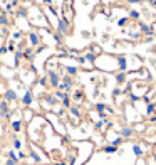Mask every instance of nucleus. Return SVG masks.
Masks as SVG:
<instances>
[{
	"mask_svg": "<svg viewBox=\"0 0 156 165\" xmlns=\"http://www.w3.org/2000/svg\"><path fill=\"white\" fill-rule=\"evenodd\" d=\"M114 79H116V83H118V84H124V83H128V72H124V71L116 72Z\"/></svg>",
	"mask_w": 156,
	"mask_h": 165,
	"instance_id": "f8f14e48",
	"label": "nucleus"
},
{
	"mask_svg": "<svg viewBox=\"0 0 156 165\" xmlns=\"http://www.w3.org/2000/svg\"><path fill=\"white\" fill-rule=\"evenodd\" d=\"M47 79H49V86L51 88H59L60 81H62V78H60V74L57 71H54V69H49L47 71Z\"/></svg>",
	"mask_w": 156,
	"mask_h": 165,
	"instance_id": "f257e3e1",
	"label": "nucleus"
},
{
	"mask_svg": "<svg viewBox=\"0 0 156 165\" xmlns=\"http://www.w3.org/2000/svg\"><path fill=\"white\" fill-rule=\"evenodd\" d=\"M121 93H122V89L119 88V86H116V88L113 89V96H114V98H118V96H119V94H121Z\"/></svg>",
	"mask_w": 156,
	"mask_h": 165,
	"instance_id": "58836bf2",
	"label": "nucleus"
},
{
	"mask_svg": "<svg viewBox=\"0 0 156 165\" xmlns=\"http://www.w3.org/2000/svg\"><path fill=\"white\" fill-rule=\"evenodd\" d=\"M71 99H74L76 103H81L82 99H84V93H82L81 89H76V91L72 93V98H71Z\"/></svg>",
	"mask_w": 156,
	"mask_h": 165,
	"instance_id": "412c9836",
	"label": "nucleus"
},
{
	"mask_svg": "<svg viewBox=\"0 0 156 165\" xmlns=\"http://www.w3.org/2000/svg\"><path fill=\"white\" fill-rule=\"evenodd\" d=\"M52 165H67V162H66V160H59V162H54Z\"/></svg>",
	"mask_w": 156,
	"mask_h": 165,
	"instance_id": "a18cd8bd",
	"label": "nucleus"
},
{
	"mask_svg": "<svg viewBox=\"0 0 156 165\" xmlns=\"http://www.w3.org/2000/svg\"><path fill=\"white\" fill-rule=\"evenodd\" d=\"M128 35H131V39H141V32H128Z\"/></svg>",
	"mask_w": 156,
	"mask_h": 165,
	"instance_id": "ea45409f",
	"label": "nucleus"
},
{
	"mask_svg": "<svg viewBox=\"0 0 156 165\" xmlns=\"http://www.w3.org/2000/svg\"><path fill=\"white\" fill-rule=\"evenodd\" d=\"M10 130H12L13 133L22 131V120H12V121H10Z\"/></svg>",
	"mask_w": 156,
	"mask_h": 165,
	"instance_id": "4468645a",
	"label": "nucleus"
},
{
	"mask_svg": "<svg viewBox=\"0 0 156 165\" xmlns=\"http://www.w3.org/2000/svg\"><path fill=\"white\" fill-rule=\"evenodd\" d=\"M52 37H54V41H55V44H57V46H62V37H64V35L60 34V32H57V30H55L54 34H52Z\"/></svg>",
	"mask_w": 156,
	"mask_h": 165,
	"instance_id": "cd10ccee",
	"label": "nucleus"
},
{
	"mask_svg": "<svg viewBox=\"0 0 156 165\" xmlns=\"http://www.w3.org/2000/svg\"><path fill=\"white\" fill-rule=\"evenodd\" d=\"M17 155H19V160H25V158H27V153L25 152H19Z\"/></svg>",
	"mask_w": 156,
	"mask_h": 165,
	"instance_id": "c03bdc74",
	"label": "nucleus"
},
{
	"mask_svg": "<svg viewBox=\"0 0 156 165\" xmlns=\"http://www.w3.org/2000/svg\"><path fill=\"white\" fill-rule=\"evenodd\" d=\"M60 103H62V108H64V110H69V108H71V106H72L71 94H69V96H66V98H64V99H62V101H60Z\"/></svg>",
	"mask_w": 156,
	"mask_h": 165,
	"instance_id": "b1692460",
	"label": "nucleus"
},
{
	"mask_svg": "<svg viewBox=\"0 0 156 165\" xmlns=\"http://www.w3.org/2000/svg\"><path fill=\"white\" fill-rule=\"evenodd\" d=\"M94 108H96L97 113H106V110H107V106H106L104 103H96V105H94ZM106 115H107V113H106Z\"/></svg>",
	"mask_w": 156,
	"mask_h": 165,
	"instance_id": "c85d7f7f",
	"label": "nucleus"
},
{
	"mask_svg": "<svg viewBox=\"0 0 156 165\" xmlns=\"http://www.w3.org/2000/svg\"><path fill=\"white\" fill-rule=\"evenodd\" d=\"M54 96L57 98V99H60V101H62L66 96H69V93H67V91H60V89H55V91H54Z\"/></svg>",
	"mask_w": 156,
	"mask_h": 165,
	"instance_id": "a878e982",
	"label": "nucleus"
},
{
	"mask_svg": "<svg viewBox=\"0 0 156 165\" xmlns=\"http://www.w3.org/2000/svg\"><path fill=\"white\" fill-rule=\"evenodd\" d=\"M42 103H44V105H47L49 108H54L55 105H59V99H57L54 94H46V96L42 98Z\"/></svg>",
	"mask_w": 156,
	"mask_h": 165,
	"instance_id": "6e6552de",
	"label": "nucleus"
},
{
	"mask_svg": "<svg viewBox=\"0 0 156 165\" xmlns=\"http://www.w3.org/2000/svg\"><path fill=\"white\" fill-rule=\"evenodd\" d=\"M9 52V49H7V46H0V56H4Z\"/></svg>",
	"mask_w": 156,
	"mask_h": 165,
	"instance_id": "37998d69",
	"label": "nucleus"
},
{
	"mask_svg": "<svg viewBox=\"0 0 156 165\" xmlns=\"http://www.w3.org/2000/svg\"><path fill=\"white\" fill-rule=\"evenodd\" d=\"M84 59H86V63H87V64H93V66H94V63H96V59H97V54L87 51V52L84 54Z\"/></svg>",
	"mask_w": 156,
	"mask_h": 165,
	"instance_id": "a211bd4d",
	"label": "nucleus"
},
{
	"mask_svg": "<svg viewBox=\"0 0 156 165\" xmlns=\"http://www.w3.org/2000/svg\"><path fill=\"white\" fill-rule=\"evenodd\" d=\"M7 34H9V30L5 29V27H2V35H7Z\"/></svg>",
	"mask_w": 156,
	"mask_h": 165,
	"instance_id": "09e8293b",
	"label": "nucleus"
},
{
	"mask_svg": "<svg viewBox=\"0 0 156 165\" xmlns=\"http://www.w3.org/2000/svg\"><path fill=\"white\" fill-rule=\"evenodd\" d=\"M40 2L46 4V5H52V4H54V0H40Z\"/></svg>",
	"mask_w": 156,
	"mask_h": 165,
	"instance_id": "49530a36",
	"label": "nucleus"
},
{
	"mask_svg": "<svg viewBox=\"0 0 156 165\" xmlns=\"http://www.w3.org/2000/svg\"><path fill=\"white\" fill-rule=\"evenodd\" d=\"M151 27H153V29H155V32H156V19H155V20L151 22Z\"/></svg>",
	"mask_w": 156,
	"mask_h": 165,
	"instance_id": "8fccbe9b",
	"label": "nucleus"
},
{
	"mask_svg": "<svg viewBox=\"0 0 156 165\" xmlns=\"http://www.w3.org/2000/svg\"><path fill=\"white\" fill-rule=\"evenodd\" d=\"M128 17H129L131 20H139V19H141V12H139L138 9H129L128 10Z\"/></svg>",
	"mask_w": 156,
	"mask_h": 165,
	"instance_id": "f3484780",
	"label": "nucleus"
},
{
	"mask_svg": "<svg viewBox=\"0 0 156 165\" xmlns=\"http://www.w3.org/2000/svg\"><path fill=\"white\" fill-rule=\"evenodd\" d=\"M118 0H101V4H104V5H113V4H116Z\"/></svg>",
	"mask_w": 156,
	"mask_h": 165,
	"instance_id": "79ce46f5",
	"label": "nucleus"
},
{
	"mask_svg": "<svg viewBox=\"0 0 156 165\" xmlns=\"http://www.w3.org/2000/svg\"><path fill=\"white\" fill-rule=\"evenodd\" d=\"M17 93H15V89L9 88V89H5V93H4V99L5 101H9V103H15L17 101Z\"/></svg>",
	"mask_w": 156,
	"mask_h": 165,
	"instance_id": "0eeeda50",
	"label": "nucleus"
},
{
	"mask_svg": "<svg viewBox=\"0 0 156 165\" xmlns=\"http://www.w3.org/2000/svg\"><path fill=\"white\" fill-rule=\"evenodd\" d=\"M116 63H118V71H124V72H129V57L128 56H118L116 57Z\"/></svg>",
	"mask_w": 156,
	"mask_h": 165,
	"instance_id": "7ed1b4c3",
	"label": "nucleus"
},
{
	"mask_svg": "<svg viewBox=\"0 0 156 165\" xmlns=\"http://www.w3.org/2000/svg\"><path fill=\"white\" fill-rule=\"evenodd\" d=\"M7 158H12V160H19V155L15 152H13V150H9V152H7ZM20 162V160H19Z\"/></svg>",
	"mask_w": 156,
	"mask_h": 165,
	"instance_id": "e433bc0d",
	"label": "nucleus"
},
{
	"mask_svg": "<svg viewBox=\"0 0 156 165\" xmlns=\"http://www.w3.org/2000/svg\"><path fill=\"white\" fill-rule=\"evenodd\" d=\"M149 121H156V115H151V118H149Z\"/></svg>",
	"mask_w": 156,
	"mask_h": 165,
	"instance_id": "603ef678",
	"label": "nucleus"
},
{
	"mask_svg": "<svg viewBox=\"0 0 156 165\" xmlns=\"http://www.w3.org/2000/svg\"><path fill=\"white\" fill-rule=\"evenodd\" d=\"M69 113H71L72 118H76V120H81V118H82V113H81L79 105H72L71 108H69Z\"/></svg>",
	"mask_w": 156,
	"mask_h": 165,
	"instance_id": "1a4fd4ad",
	"label": "nucleus"
},
{
	"mask_svg": "<svg viewBox=\"0 0 156 165\" xmlns=\"http://www.w3.org/2000/svg\"><path fill=\"white\" fill-rule=\"evenodd\" d=\"M149 4H151L153 7H156V0H149Z\"/></svg>",
	"mask_w": 156,
	"mask_h": 165,
	"instance_id": "864d4df0",
	"label": "nucleus"
},
{
	"mask_svg": "<svg viewBox=\"0 0 156 165\" xmlns=\"http://www.w3.org/2000/svg\"><path fill=\"white\" fill-rule=\"evenodd\" d=\"M15 15H17L19 19H29V9H27V7H19V9L15 10Z\"/></svg>",
	"mask_w": 156,
	"mask_h": 165,
	"instance_id": "2eb2a0df",
	"label": "nucleus"
},
{
	"mask_svg": "<svg viewBox=\"0 0 156 165\" xmlns=\"http://www.w3.org/2000/svg\"><path fill=\"white\" fill-rule=\"evenodd\" d=\"M136 130H138V131H139V130H144V125H136L134 131H136Z\"/></svg>",
	"mask_w": 156,
	"mask_h": 165,
	"instance_id": "de8ad7c7",
	"label": "nucleus"
},
{
	"mask_svg": "<svg viewBox=\"0 0 156 165\" xmlns=\"http://www.w3.org/2000/svg\"><path fill=\"white\" fill-rule=\"evenodd\" d=\"M0 35H2V27H0Z\"/></svg>",
	"mask_w": 156,
	"mask_h": 165,
	"instance_id": "5fc2aeb1",
	"label": "nucleus"
},
{
	"mask_svg": "<svg viewBox=\"0 0 156 165\" xmlns=\"http://www.w3.org/2000/svg\"><path fill=\"white\" fill-rule=\"evenodd\" d=\"M155 113H156V103H153V101L146 103V115L151 116V115H155Z\"/></svg>",
	"mask_w": 156,
	"mask_h": 165,
	"instance_id": "4be33fe9",
	"label": "nucleus"
},
{
	"mask_svg": "<svg viewBox=\"0 0 156 165\" xmlns=\"http://www.w3.org/2000/svg\"><path fill=\"white\" fill-rule=\"evenodd\" d=\"M64 71H66V74H67V76H76L77 72H79V68H77V66H66V68H64Z\"/></svg>",
	"mask_w": 156,
	"mask_h": 165,
	"instance_id": "6ab92c4d",
	"label": "nucleus"
},
{
	"mask_svg": "<svg viewBox=\"0 0 156 165\" xmlns=\"http://www.w3.org/2000/svg\"><path fill=\"white\" fill-rule=\"evenodd\" d=\"M27 39H29V42H30V47H39V46H40V42H42L40 34L35 32V30H30L29 34H27Z\"/></svg>",
	"mask_w": 156,
	"mask_h": 165,
	"instance_id": "20e7f679",
	"label": "nucleus"
},
{
	"mask_svg": "<svg viewBox=\"0 0 156 165\" xmlns=\"http://www.w3.org/2000/svg\"><path fill=\"white\" fill-rule=\"evenodd\" d=\"M128 98H129V101H131V103H138V101H139V96H138V94H134L133 91L128 94Z\"/></svg>",
	"mask_w": 156,
	"mask_h": 165,
	"instance_id": "c9c22d12",
	"label": "nucleus"
},
{
	"mask_svg": "<svg viewBox=\"0 0 156 165\" xmlns=\"http://www.w3.org/2000/svg\"><path fill=\"white\" fill-rule=\"evenodd\" d=\"M136 165H146V163H144V160H138V162H136Z\"/></svg>",
	"mask_w": 156,
	"mask_h": 165,
	"instance_id": "3c124183",
	"label": "nucleus"
},
{
	"mask_svg": "<svg viewBox=\"0 0 156 165\" xmlns=\"http://www.w3.org/2000/svg\"><path fill=\"white\" fill-rule=\"evenodd\" d=\"M55 30H57V32H60L62 35H67L69 32H71V20H69V19L60 17L59 22H57V27H55Z\"/></svg>",
	"mask_w": 156,
	"mask_h": 165,
	"instance_id": "f03ea898",
	"label": "nucleus"
},
{
	"mask_svg": "<svg viewBox=\"0 0 156 165\" xmlns=\"http://www.w3.org/2000/svg\"><path fill=\"white\" fill-rule=\"evenodd\" d=\"M22 105L25 106V108H30V106L34 105V93L30 89H25V93L22 96Z\"/></svg>",
	"mask_w": 156,
	"mask_h": 165,
	"instance_id": "423d86ee",
	"label": "nucleus"
},
{
	"mask_svg": "<svg viewBox=\"0 0 156 165\" xmlns=\"http://www.w3.org/2000/svg\"><path fill=\"white\" fill-rule=\"evenodd\" d=\"M89 51H91V52H94V54H101V47H99V46H96V44H93V46L89 47Z\"/></svg>",
	"mask_w": 156,
	"mask_h": 165,
	"instance_id": "4c0bfd02",
	"label": "nucleus"
},
{
	"mask_svg": "<svg viewBox=\"0 0 156 165\" xmlns=\"http://www.w3.org/2000/svg\"><path fill=\"white\" fill-rule=\"evenodd\" d=\"M12 22H10V19L7 17V15H2L0 14V27H7V26H10Z\"/></svg>",
	"mask_w": 156,
	"mask_h": 165,
	"instance_id": "bb28decb",
	"label": "nucleus"
},
{
	"mask_svg": "<svg viewBox=\"0 0 156 165\" xmlns=\"http://www.w3.org/2000/svg\"><path fill=\"white\" fill-rule=\"evenodd\" d=\"M139 32L144 34L146 37H153L155 35V29L151 27V24H146V22H139Z\"/></svg>",
	"mask_w": 156,
	"mask_h": 165,
	"instance_id": "39448f33",
	"label": "nucleus"
},
{
	"mask_svg": "<svg viewBox=\"0 0 156 165\" xmlns=\"http://www.w3.org/2000/svg\"><path fill=\"white\" fill-rule=\"evenodd\" d=\"M10 39H12V41H15V42H17V41H20V39H22V32H20V30H15V32H12Z\"/></svg>",
	"mask_w": 156,
	"mask_h": 165,
	"instance_id": "473e14b6",
	"label": "nucleus"
},
{
	"mask_svg": "<svg viewBox=\"0 0 156 165\" xmlns=\"http://www.w3.org/2000/svg\"><path fill=\"white\" fill-rule=\"evenodd\" d=\"M24 120H25L27 123H30V121H32V120H34V111H32V110H29V108H27V110L24 111Z\"/></svg>",
	"mask_w": 156,
	"mask_h": 165,
	"instance_id": "393cba45",
	"label": "nucleus"
},
{
	"mask_svg": "<svg viewBox=\"0 0 156 165\" xmlns=\"http://www.w3.org/2000/svg\"><path fill=\"white\" fill-rule=\"evenodd\" d=\"M24 57V49H17L13 52V68H19L20 66V61Z\"/></svg>",
	"mask_w": 156,
	"mask_h": 165,
	"instance_id": "9d476101",
	"label": "nucleus"
},
{
	"mask_svg": "<svg viewBox=\"0 0 156 165\" xmlns=\"http://www.w3.org/2000/svg\"><path fill=\"white\" fill-rule=\"evenodd\" d=\"M47 84H49V79H47V76H46V78H40V79L37 81V86H40V88H46Z\"/></svg>",
	"mask_w": 156,
	"mask_h": 165,
	"instance_id": "f704fd0d",
	"label": "nucleus"
},
{
	"mask_svg": "<svg viewBox=\"0 0 156 165\" xmlns=\"http://www.w3.org/2000/svg\"><path fill=\"white\" fill-rule=\"evenodd\" d=\"M119 133H121L122 138H131V136L134 135V128L133 127H122Z\"/></svg>",
	"mask_w": 156,
	"mask_h": 165,
	"instance_id": "ddd939ff",
	"label": "nucleus"
},
{
	"mask_svg": "<svg viewBox=\"0 0 156 165\" xmlns=\"http://www.w3.org/2000/svg\"><path fill=\"white\" fill-rule=\"evenodd\" d=\"M7 49H9V52H12V54L17 51V47H15V41H12V39H10L9 44H7Z\"/></svg>",
	"mask_w": 156,
	"mask_h": 165,
	"instance_id": "72a5a7b5",
	"label": "nucleus"
},
{
	"mask_svg": "<svg viewBox=\"0 0 156 165\" xmlns=\"http://www.w3.org/2000/svg\"><path fill=\"white\" fill-rule=\"evenodd\" d=\"M5 165H19V160H12V158H7Z\"/></svg>",
	"mask_w": 156,
	"mask_h": 165,
	"instance_id": "a19ab883",
	"label": "nucleus"
},
{
	"mask_svg": "<svg viewBox=\"0 0 156 165\" xmlns=\"http://www.w3.org/2000/svg\"><path fill=\"white\" fill-rule=\"evenodd\" d=\"M0 46H2V44H0Z\"/></svg>",
	"mask_w": 156,
	"mask_h": 165,
	"instance_id": "6e6d98bb",
	"label": "nucleus"
},
{
	"mask_svg": "<svg viewBox=\"0 0 156 165\" xmlns=\"http://www.w3.org/2000/svg\"><path fill=\"white\" fill-rule=\"evenodd\" d=\"M35 57V51H34V47H25L24 49V59H27L29 63H32Z\"/></svg>",
	"mask_w": 156,
	"mask_h": 165,
	"instance_id": "9b49d317",
	"label": "nucleus"
},
{
	"mask_svg": "<svg viewBox=\"0 0 156 165\" xmlns=\"http://www.w3.org/2000/svg\"><path fill=\"white\" fill-rule=\"evenodd\" d=\"M133 153H134V155L139 158V157H143V155H144V148L141 147L139 143H134V145H133Z\"/></svg>",
	"mask_w": 156,
	"mask_h": 165,
	"instance_id": "aec40b11",
	"label": "nucleus"
},
{
	"mask_svg": "<svg viewBox=\"0 0 156 165\" xmlns=\"http://www.w3.org/2000/svg\"><path fill=\"white\" fill-rule=\"evenodd\" d=\"M129 20H131V19L128 17V15H124V17L118 19V26H119V27H126L128 24H129Z\"/></svg>",
	"mask_w": 156,
	"mask_h": 165,
	"instance_id": "c756f323",
	"label": "nucleus"
},
{
	"mask_svg": "<svg viewBox=\"0 0 156 165\" xmlns=\"http://www.w3.org/2000/svg\"><path fill=\"white\" fill-rule=\"evenodd\" d=\"M27 157H29V158H30L32 162H34V163H42V162H44V160H42V157L39 155L37 152H34V150L27 153Z\"/></svg>",
	"mask_w": 156,
	"mask_h": 165,
	"instance_id": "dca6fc26",
	"label": "nucleus"
},
{
	"mask_svg": "<svg viewBox=\"0 0 156 165\" xmlns=\"http://www.w3.org/2000/svg\"><path fill=\"white\" fill-rule=\"evenodd\" d=\"M122 142H124V138H122L121 135H119L118 138H114V140H109V143H111V145H114V147H119V145H121Z\"/></svg>",
	"mask_w": 156,
	"mask_h": 165,
	"instance_id": "7c9ffc66",
	"label": "nucleus"
},
{
	"mask_svg": "<svg viewBox=\"0 0 156 165\" xmlns=\"http://www.w3.org/2000/svg\"><path fill=\"white\" fill-rule=\"evenodd\" d=\"M12 138H13V148H15V150H20V148H22V142L17 138V135H13Z\"/></svg>",
	"mask_w": 156,
	"mask_h": 165,
	"instance_id": "2f4dec72",
	"label": "nucleus"
},
{
	"mask_svg": "<svg viewBox=\"0 0 156 165\" xmlns=\"http://www.w3.org/2000/svg\"><path fill=\"white\" fill-rule=\"evenodd\" d=\"M102 152H104V153H118V152H119V148L109 143V145H106V147H102Z\"/></svg>",
	"mask_w": 156,
	"mask_h": 165,
	"instance_id": "5701e85b",
	"label": "nucleus"
}]
</instances>
